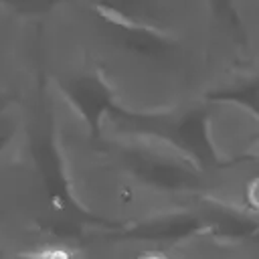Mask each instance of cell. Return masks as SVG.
Masks as SVG:
<instances>
[{
	"instance_id": "cell-1",
	"label": "cell",
	"mask_w": 259,
	"mask_h": 259,
	"mask_svg": "<svg viewBox=\"0 0 259 259\" xmlns=\"http://www.w3.org/2000/svg\"><path fill=\"white\" fill-rule=\"evenodd\" d=\"M150 259H160V257H150Z\"/></svg>"
}]
</instances>
